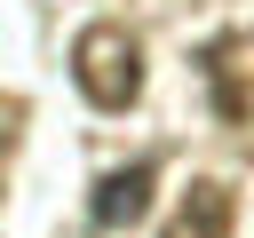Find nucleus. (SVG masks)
Here are the masks:
<instances>
[{"label": "nucleus", "mask_w": 254, "mask_h": 238, "mask_svg": "<svg viewBox=\"0 0 254 238\" xmlns=\"http://www.w3.org/2000/svg\"><path fill=\"white\" fill-rule=\"evenodd\" d=\"M71 79H79V95L95 111H135L143 103V40L127 24H111V16L87 24L71 40Z\"/></svg>", "instance_id": "f257e3e1"}, {"label": "nucleus", "mask_w": 254, "mask_h": 238, "mask_svg": "<svg viewBox=\"0 0 254 238\" xmlns=\"http://www.w3.org/2000/svg\"><path fill=\"white\" fill-rule=\"evenodd\" d=\"M151 190H159V159H135V167H111L87 198V222L95 230H135L151 214Z\"/></svg>", "instance_id": "f03ea898"}, {"label": "nucleus", "mask_w": 254, "mask_h": 238, "mask_svg": "<svg viewBox=\"0 0 254 238\" xmlns=\"http://www.w3.org/2000/svg\"><path fill=\"white\" fill-rule=\"evenodd\" d=\"M198 71H206V87H214V119H222V127H246V119H254V87L238 79V32H214V40L198 48Z\"/></svg>", "instance_id": "7ed1b4c3"}, {"label": "nucleus", "mask_w": 254, "mask_h": 238, "mask_svg": "<svg viewBox=\"0 0 254 238\" xmlns=\"http://www.w3.org/2000/svg\"><path fill=\"white\" fill-rule=\"evenodd\" d=\"M230 222H238V190L206 175V182H190V190H183V206L167 214V230H159V238H230Z\"/></svg>", "instance_id": "20e7f679"}, {"label": "nucleus", "mask_w": 254, "mask_h": 238, "mask_svg": "<svg viewBox=\"0 0 254 238\" xmlns=\"http://www.w3.org/2000/svg\"><path fill=\"white\" fill-rule=\"evenodd\" d=\"M16 127H24V103H16V95H0V159L16 151Z\"/></svg>", "instance_id": "39448f33"}]
</instances>
